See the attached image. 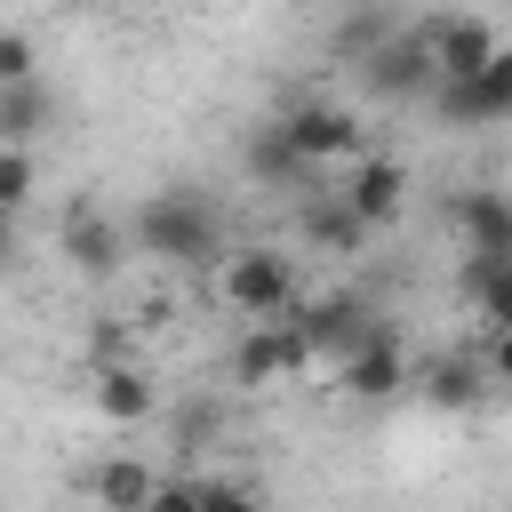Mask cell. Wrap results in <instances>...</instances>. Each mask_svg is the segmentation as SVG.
<instances>
[{"instance_id":"obj_1","label":"cell","mask_w":512,"mask_h":512,"mask_svg":"<svg viewBox=\"0 0 512 512\" xmlns=\"http://www.w3.org/2000/svg\"><path fill=\"white\" fill-rule=\"evenodd\" d=\"M128 248H136V256H160V264H216V256H224L216 200H208V192H184V184L144 192L136 216H128Z\"/></svg>"},{"instance_id":"obj_2","label":"cell","mask_w":512,"mask_h":512,"mask_svg":"<svg viewBox=\"0 0 512 512\" xmlns=\"http://www.w3.org/2000/svg\"><path fill=\"white\" fill-rule=\"evenodd\" d=\"M216 296L240 320H288L296 312V256L288 248H232V256H216Z\"/></svg>"},{"instance_id":"obj_3","label":"cell","mask_w":512,"mask_h":512,"mask_svg":"<svg viewBox=\"0 0 512 512\" xmlns=\"http://www.w3.org/2000/svg\"><path fill=\"white\" fill-rule=\"evenodd\" d=\"M288 328L304 336V352L312 360H352L368 336H376V312L360 304V296H296V312H288Z\"/></svg>"},{"instance_id":"obj_4","label":"cell","mask_w":512,"mask_h":512,"mask_svg":"<svg viewBox=\"0 0 512 512\" xmlns=\"http://www.w3.org/2000/svg\"><path fill=\"white\" fill-rule=\"evenodd\" d=\"M360 80H368V96H384V104L432 96V88H440V64H432V32H408V40H376V48L360 56Z\"/></svg>"},{"instance_id":"obj_5","label":"cell","mask_w":512,"mask_h":512,"mask_svg":"<svg viewBox=\"0 0 512 512\" xmlns=\"http://www.w3.org/2000/svg\"><path fill=\"white\" fill-rule=\"evenodd\" d=\"M432 104L448 128H512V48H496L480 80H440Z\"/></svg>"},{"instance_id":"obj_6","label":"cell","mask_w":512,"mask_h":512,"mask_svg":"<svg viewBox=\"0 0 512 512\" xmlns=\"http://www.w3.org/2000/svg\"><path fill=\"white\" fill-rule=\"evenodd\" d=\"M280 128H288V144L304 152V168H328V160H360V120L344 112V104H328V96H304V104H288L280 112Z\"/></svg>"},{"instance_id":"obj_7","label":"cell","mask_w":512,"mask_h":512,"mask_svg":"<svg viewBox=\"0 0 512 512\" xmlns=\"http://www.w3.org/2000/svg\"><path fill=\"white\" fill-rule=\"evenodd\" d=\"M56 248H64V264H72L80 280H112V272L128 264V224H112L104 208H72L64 232H56Z\"/></svg>"},{"instance_id":"obj_8","label":"cell","mask_w":512,"mask_h":512,"mask_svg":"<svg viewBox=\"0 0 512 512\" xmlns=\"http://www.w3.org/2000/svg\"><path fill=\"white\" fill-rule=\"evenodd\" d=\"M296 368H312V352L288 320H248V336L232 344V384H280Z\"/></svg>"},{"instance_id":"obj_9","label":"cell","mask_w":512,"mask_h":512,"mask_svg":"<svg viewBox=\"0 0 512 512\" xmlns=\"http://www.w3.org/2000/svg\"><path fill=\"white\" fill-rule=\"evenodd\" d=\"M336 392L344 400H392V392H408V344L392 328H376L352 360H336Z\"/></svg>"},{"instance_id":"obj_10","label":"cell","mask_w":512,"mask_h":512,"mask_svg":"<svg viewBox=\"0 0 512 512\" xmlns=\"http://www.w3.org/2000/svg\"><path fill=\"white\" fill-rule=\"evenodd\" d=\"M400 200H408V168H400L392 152H360L352 176H344V208H352L368 232H384V224L400 216Z\"/></svg>"},{"instance_id":"obj_11","label":"cell","mask_w":512,"mask_h":512,"mask_svg":"<svg viewBox=\"0 0 512 512\" xmlns=\"http://www.w3.org/2000/svg\"><path fill=\"white\" fill-rule=\"evenodd\" d=\"M448 224H456L464 256H512V192L472 184V192H456V200H448Z\"/></svg>"},{"instance_id":"obj_12","label":"cell","mask_w":512,"mask_h":512,"mask_svg":"<svg viewBox=\"0 0 512 512\" xmlns=\"http://www.w3.org/2000/svg\"><path fill=\"white\" fill-rule=\"evenodd\" d=\"M496 48H504L496 24H480V16H440V24H432V64H440V80H480Z\"/></svg>"},{"instance_id":"obj_13","label":"cell","mask_w":512,"mask_h":512,"mask_svg":"<svg viewBox=\"0 0 512 512\" xmlns=\"http://www.w3.org/2000/svg\"><path fill=\"white\" fill-rule=\"evenodd\" d=\"M152 408H160V384H152L136 360H104V368H96V416H104V424H144Z\"/></svg>"},{"instance_id":"obj_14","label":"cell","mask_w":512,"mask_h":512,"mask_svg":"<svg viewBox=\"0 0 512 512\" xmlns=\"http://www.w3.org/2000/svg\"><path fill=\"white\" fill-rule=\"evenodd\" d=\"M456 288H464V304H472L488 328H504V320H512V256H464Z\"/></svg>"},{"instance_id":"obj_15","label":"cell","mask_w":512,"mask_h":512,"mask_svg":"<svg viewBox=\"0 0 512 512\" xmlns=\"http://www.w3.org/2000/svg\"><path fill=\"white\" fill-rule=\"evenodd\" d=\"M48 120H56V96L40 88V80H16V88H0V144H40L48 136Z\"/></svg>"},{"instance_id":"obj_16","label":"cell","mask_w":512,"mask_h":512,"mask_svg":"<svg viewBox=\"0 0 512 512\" xmlns=\"http://www.w3.org/2000/svg\"><path fill=\"white\" fill-rule=\"evenodd\" d=\"M88 488H96V504H104V512H144V504H152V488H160V472H152V464H136V456H112V464H96V480H88Z\"/></svg>"},{"instance_id":"obj_17","label":"cell","mask_w":512,"mask_h":512,"mask_svg":"<svg viewBox=\"0 0 512 512\" xmlns=\"http://www.w3.org/2000/svg\"><path fill=\"white\" fill-rule=\"evenodd\" d=\"M248 176H256V184H304V176H320V168H304V152H296L288 128L272 120V128L248 136Z\"/></svg>"},{"instance_id":"obj_18","label":"cell","mask_w":512,"mask_h":512,"mask_svg":"<svg viewBox=\"0 0 512 512\" xmlns=\"http://www.w3.org/2000/svg\"><path fill=\"white\" fill-rule=\"evenodd\" d=\"M304 232H312V248H328V256H352V248L368 240V224L344 208V192H320V200L304 208Z\"/></svg>"},{"instance_id":"obj_19","label":"cell","mask_w":512,"mask_h":512,"mask_svg":"<svg viewBox=\"0 0 512 512\" xmlns=\"http://www.w3.org/2000/svg\"><path fill=\"white\" fill-rule=\"evenodd\" d=\"M424 392H432V408H472V400L488 392V368H472V360H440V368L424 376Z\"/></svg>"},{"instance_id":"obj_20","label":"cell","mask_w":512,"mask_h":512,"mask_svg":"<svg viewBox=\"0 0 512 512\" xmlns=\"http://www.w3.org/2000/svg\"><path fill=\"white\" fill-rule=\"evenodd\" d=\"M24 200H32V152L24 144H0V208L16 216Z\"/></svg>"},{"instance_id":"obj_21","label":"cell","mask_w":512,"mask_h":512,"mask_svg":"<svg viewBox=\"0 0 512 512\" xmlns=\"http://www.w3.org/2000/svg\"><path fill=\"white\" fill-rule=\"evenodd\" d=\"M16 80H40V48H32V32H0V88H16Z\"/></svg>"},{"instance_id":"obj_22","label":"cell","mask_w":512,"mask_h":512,"mask_svg":"<svg viewBox=\"0 0 512 512\" xmlns=\"http://www.w3.org/2000/svg\"><path fill=\"white\" fill-rule=\"evenodd\" d=\"M200 512H264V496L248 480H200Z\"/></svg>"},{"instance_id":"obj_23","label":"cell","mask_w":512,"mask_h":512,"mask_svg":"<svg viewBox=\"0 0 512 512\" xmlns=\"http://www.w3.org/2000/svg\"><path fill=\"white\" fill-rule=\"evenodd\" d=\"M144 512H200V480H192V472H184V480H160Z\"/></svg>"},{"instance_id":"obj_24","label":"cell","mask_w":512,"mask_h":512,"mask_svg":"<svg viewBox=\"0 0 512 512\" xmlns=\"http://www.w3.org/2000/svg\"><path fill=\"white\" fill-rule=\"evenodd\" d=\"M488 376H496V384H512V320L496 328V352H488Z\"/></svg>"},{"instance_id":"obj_25","label":"cell","mask_w":512,"mask_h":512,"mask_svg":"<svg viewBox=\"0 0 512 512\" xmlns=\"http://www.w3.org/2000/svg\"><path fill=\"white\" fill-rule=\"evenodd\" d=\"M8 256H16V224L0 216V264H8Z\"/></svg>"},{"instance_id":"obj_26","label":"cell","mask_w":512,"mask_h":512,"mask_svg":"<svg viewBox=\"0 0 512 512\" xmlns=\"http://www.w3.org/2000/svg\"><path fill=\"white\" fill-rule=\"evenodd\" d=\"M56 8H104V0H56Z\"/></svg>"},{"instance_id":"obj_27","label":"cell","mask_w":512,"mask_h":512,"mask_svg":"<svg viewBox=\"0 0 512 512\" xmlns=\"http://www.w3.org/2000/svg\"><path fill=\"white\" fill-rule=\"evenodd\" d=\"M0 216H8V208H0Z\"/></svg>"}]
</instances>
